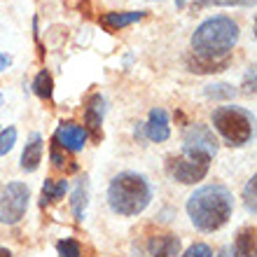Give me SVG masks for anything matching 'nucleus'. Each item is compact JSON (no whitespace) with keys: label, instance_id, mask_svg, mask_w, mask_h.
<instances>
[{"label":"nucleus","instance_id":"nucleus-27","mask_svg":"<svg viewBox=\"0 0 257 257\" xmlns=\"http://www.w3.org/2000/svg\"><path fill=\"white\" fill-rule=\"evenodd\" d=\"M0 257H12V252L7 250V248H0Z\"/></svg>","mask_w":257,"mask_h":257},{"label":"nucleus","instance_id":"nucleus-26","mask_svg":"<svg viewBox=\"0 0 257 257\" xmlns=\"http://www.w3.org/2000/svg\"><path fill=\"white\" fill-rule=\"evenodd\" d=\"M10 63H12V59H10V56H5V54H0V70H5L7 66H10Z\"/></svg>","mask_w":257,"mask_h":257},{"label":"nucleus","instance_id":"nucleus-1","mask_svg":"<svg viewBox=\"0 0 257 257\" xmlns=\"http://www.w3.org/2000/svg\"><path fill=\"white\" fill-rule=\"evenodd\" d=\"M234 210L231 192L224 185H206L199 187L187 199V215L192 224L201 231H217L227 224Z\"/></svg>","mask_w":257,"mask_h":257},{"label":"nucleus","instance_id":"nucleus-18","mask_svg":"<svg viewBox=\"0 0 257 257\" xmlns=\"http://www.w3.org/2000/svg\"><path fill=\"white\" fill-rule=\"evenodd\" d=\"M203 94L208 96V98H213V101H231L236 96V89L231 87V84L217 82V84H208V87L203 89Z\"/></svg>","mask_w":257,"mask_h":257},{"label":"nucleus","instance_id":"nucleus-7","mask_svg":"<svg viewBox=\"0 0 257 257\" xmlns=\"http://www.w3.org/2000/svg\"><path fill=\"white\" fill-rule=\"evenodd\" d=\"M169 173L183 185H194L206 178L208 173V164L199 162L194 157H171L169 159Z\"/></svg>","mask_w":257,"mask_h":257},{"label":"nucleus","instance_id":"nucleus-13","mask_svg":"<svg viewBox=\"0 0 257 257\" xmlns=\"http://www.w3.org/2000/svg\"><path fill=\"white\" fill-rule=\"evenodd\" d=\"M145 12H105L101 17V24L108 31H122L124 26H131L136 21H141Z\"/></svg>","mask_w":257,"mask_h":257},{"label":"nucleus","instance_id":"nucleus-16","mask_svg":"<svg viewBox=\"0 0 257 257\" xmlns=\"http://www.w3.org/2000/svg\"><path fill=\"white\" fill-rule=\"evenodd\" d=\"M68 192V180H45L42 185V206H49V203L63 199V194Z\"/></svg>","mask_w":257,"mask_h":257},{"label":"nucleus","instance_id":"nucleus-28","mask_svg":"<svg viewBox=\"0 0 257 257\" xmlns=\"http://www.w3.org/2000/svg\"><path fill=\"white\" fill-rule=\"evenodd\" d=\"M217 257H231V255H229V250H227V248H222V250L217 252Z\"/></svg>","mask_w":257,"mask_h":257},{"label":"nucleus","instance_id":"nucleus-19","mask_svg":"<svg viewBox=\"0 0 257 257\" xmlns=\"http://www.w3.org/2000/svg\"><path fill=\"white\" fill-rule=\"evenodd\" d=\"M56 250H59V257H82L80 243L73 241V238H63L56 243Z\"/></svg>","mask_w":257,"mask_h":257},{"label":"nucleus","instance_id":"nucleus-4","mask_svg":"<svg viewBox=\"0 0 257 257\" xmlns=\"http://www.w3.org/2000/svg\"><path fill=\"white\" fill-rule=\"evenodd\" d=\"M210 119H213V126L217 128V134L234 148H241L245 143H250L252 134H255V128H252L255 117H252V112L238 108V105L215 108Z\"/></svg>","mask_w":257,"mask_h":257},{"label":"nucleus","instance_id":"nucleus-6","mask_svg":"<svg viewBox=\"0 0 257 257\" xmlns=\"http://www.w3.org/2000/svg\"><path fill=\"white\" fill-rule=\"evenodd\" d=\"M28 208V187L24 183H10L0 194V222L17 224Z\"/></svg>","mask_w":257,"mask_h":257},{"label":"nucleus","instance_id":"nucleus-29","mask_svg":"<svg viewBox=\"0 0 257 257\" xmlns=\"http://www.w3.org/2000/svg\"><path fill=\"white\" fill-rule=\"evenodd\" d=\"M185 3H187V0H176V5H178V7H185Z\"/></svg>","mask_w":257,"mask_h":257},{"label":"nucleus","instance_id":"nucleus-25","mask_svg":"<svg viewBox=\"0 0 257 257\" xmlns=\"http://www.w3.org/2000/svg\"><path fill=\"white\" fill-rule=\"evenodd\" d=\"M245 91H248V94H255V66H250L248 75H245Z\"/></svg>","mask_w":257,"mask_h":257},{"label":"nucleus","instance_id":"nucleus-21","mask_svg":"<svg viewBox=\"0 0 257 257\" xmlns=\"http://www.w3.org/2000/svg\"><path fill=\"white\" fill-rule=\"evenodd\" d=\"M255 187H257V178L252 176V178H250V183L245 185V190H243L245 208L250 210V213H255V210H257V206H255Z\"/></svg>","mask_w":257,"mask_h":257},{"label":"nucleus","instance_id":"nucleus-14","mask_svg":"<svg viewBox=\"0 0 257 257\" xmlns=\"http://www.w3.org/2000/svg\"><path fill=\"white\" fill-rule=\"evenodd\" d=\"M87 196H89V180L87 178H80L77 185H75V190H73V199H70L75 220H82L84 213H87V201H89Z\"/></svg>","mask_w":257,"mask_h":257},{"label":"nucleus","instance_id":"nucleus-10","mask_svg":"<svg viewBox=\"0 0 257 257\" xmlns=\"http://www.w3.org/2000/svg\"><path fill=\"white\" fill-rule=\"evenodd\" d=\"M103 115H105V101H103L101 94H94L87 101V108H84V124L91 131L96 141L101 138V124H103Z\"/></svg>","mask_w":257,"mask_h":257},{"label":"nucleus","instance_id":"nucleus-5","mask_svg":"<svg viewBox=\"0 0 257 257\" xmlns=\"http://www.w3.org/2000/svg\"><path fill=\"white\" fill-rule=\"evenodd\" d=\"M183 155L194 157V159L206 162V164H210V159L217 155V141L206 124H192V126L185 131Z\"/></svg>","mask_w":257,"mask_h":257},{"label":"nucleus","instance_id":"nucleus-11","mask_svg":"<svg viewBox=\"0 0 257 257\" xmlns=\"http://www.w3.org/2000/svg\"><path fill=\"white\" fill-rule=\"evenodd\" d=\"M40 162H42V136L33 134L31 141L26 143L24 152H21V169L26 173H33V171H38Z\"/></svg>","mask_w":257,"mask_h":257},{"label":"nucleus","instance_id":"nucleus-17","mask_svg":"<svg viewBox=\"0 0 257 257\" xmlns=\"http://www.w3.org/2000/svg\"><path fill=\"white\" fill-rule=\"evenodd\" d=\"M33 91H35L38 98H42V101H52V94H54V82H52V75H49L47 70H40V73L35 75Z\"/></svg>","mask_w":257,"mask_h":257},{"label":"nucleus","instance_id":"nucleus-22","mask_svg":"<svg viewBox=\"0 0 257 257\" xmlns=\"http://www.w3.org/2000/svg\"><path fill=\"white\" fill-rule=\"evenodd\" d=\"M203 5H222V7H229V5H241V7H252L255 0H201L199 7Z\"/></svg>","mask_w":257,"mask_h":257},{"label":"nucleus","instance_id":"nucleus-9","mask_svg":"<svg viewBox=\"0 0 257 257\" xmlns=\"http://www.w3.org/2000/svg\"><path fill=\"white\" fill-rule=\"evenodd\" d=\"M145 134L152 143H164L169 141L171 126H169V115L164 108H152L150 110V119L145 124Z\"/></svg>","mask_w":257,"mask_h":257},{"label":"nucleus","instance_id":"nucleus-15","mask_svg":"<svg viewBox=\"0 0 257 257\" xmlns=\"http://www.w3.org/2000/svg\"><path fill=\"white\" fill-rule=\"evenodd\" d=\"M231 257H255V229L238 231L234 241V255Z\"/></svg>","mask_w":257,"mask_h":257},{"label":"nucleus","instance_id":"nucleus-8","mask_svg":"<svg viewBox=\"0 0 257 257\" xmlns=\"http://www.w3.org/2000/svg\"><path fill=\"white\" fill-rule=\"evenodd\" d=\"M87 128L77 122H61L54 131V145L68 150V152H80L87 145Z\"/></svg>","mask_w":257,"mask_h":257},{"label":"nucleus","instance_id":"nucleus-20","mask_svg":"<svg viewBox=\"0 0 257 257\" xmlns=\"http://www.w3.org/2000/svg\"><path fill=\"white\" fill-rule=\"evenodd\" d=\"M14 143H17V128L14 126L5 128V131L0 134V157L7 155V152L14 148Z\"/></svg>","mask_w":257,"mask_h":257},{"label":"nucleus","instance_id":"nucleus-12","mask_svg":"<svg viewBox=\"0 0 257 257\" xmlns=\"http://www.w3.org/2000/svg\"><path fill=\"white\" fill-rule=\"evenodd\" d=\"M180 252V238L173 234H162L150 241V255L152 257H176Z\"/></svg>","mask_w":257,"mask_h":257},{"label":"nucleus","instance_id":"nucleus-23","mask_svg":"<svg viewBox=\"0 0 257 257\" xmlns=\"http://www.w3.org/2000/svg\"><path fill=\"white\" fill-rule=\"evenodd\" d=\"M183 257H213V250H210V245H206V243H194Z\"/></svg>","mask_w":257,"mask_h":257},{"label":"nucleus","instance_id":"nucleus-3","mask_svg":"<svg viewBox=\"0 0 257 257\" xmlns=\"http://www.w3.org/2000/svg\"><path fill=\"white\" fill-rule=\"evenodd\" d=\"M150 199H152V187L143 176L124 171L119 176L112 178L108 187V203L117 215L131 217L138 215L148 208Z\"/></svg>","mask_w":257,"mask_h":257},{"label":"nucleus","instance_id":"nucleus-2","mask_svg":"<svg viewBox=\"0 0 257 257\" xmlns=\"http://www.w3.org/2000/svg\"><path fill=\"white\" fill-rule=\"evenodd\" d=\"M238 40V26L231 17L217 14L201 21L192 35V49L203 61H217L229 54Z\"/></svg>","mask_w":257,"mask_h":257},{"label":"nucleus","instance_id":"nucleus-24","mask_svg":"<svg viewBox=\"0 0 257 257\" xmlns=\"http://www.w3.org/2000/svg\"><path fill=\"white\" fill-rule=\"evenodd\" d=\"M49 157H52L54 166H63V164H66V157L59 152V145H54V143H52V152H49Z\"/></svg>","mask_w":257,"mask_h":257}]
</instances>
